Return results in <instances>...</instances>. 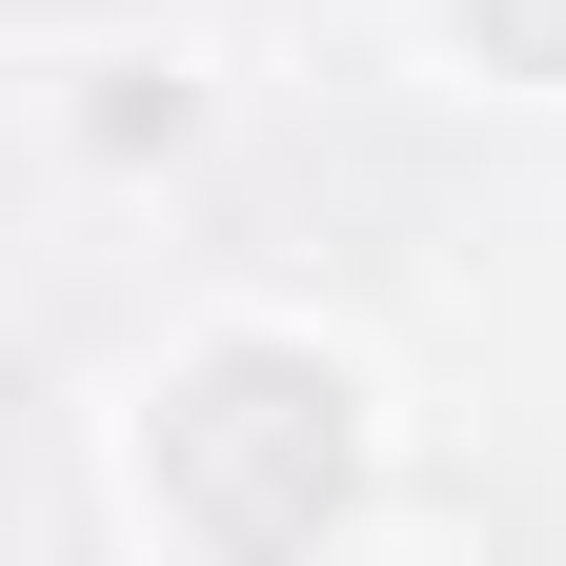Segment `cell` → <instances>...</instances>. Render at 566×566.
Segmentation results:
<instances>
[{"label":"cell","instance_id":"1","mask_svg":"<svg viewBox=\"0 0 566 566\" xmlns=\"http://www.w3.org/2000/svg\"><path fill=\"white\" fill-rule=\"evenodd\" d=\"M142 485H163V526H202V546H304L324 485H344V365H304V344L182 365V405L142 424Z\"/></svg>","mask_w":566,"mask_h":566},{"label":"cell","instance_id":"2","mask_svg":"<svg viewBox=\"0 0 566 566\" xmlns=\"http://www.w3.org/2000/svg\"><path fill=\"white\" fill-rule=\"evenodd\" d=\"M446 21H465L485 61H526V82H566V0H446Z\"/></svg>","mask_w":566,"mask_h":566}]
</instances>
